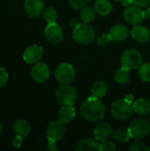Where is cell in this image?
<instances>
[{
	"label": "cell",
	"mask_w": 150,
	"mask_h": 151,
	"mask_svg": "<svg viewBox=\"0 0 150 151\" xmlns=\"http://www.w3.org/2000/svg\"><path fill=\"white\" fill-rule=\"evenodd\" d=\"M55 76L60 84H69L75 77V70L72 65L64 63L58 65L55 72Z\"/></svg>",
	"instance_id": "obj_7"
},
{
	"label": "cell",
	"mask_w": 150,
	"mask_h": 151,
	"mask_svg": "<svg viewBox=\"0 0 150 151\" xmlns=\"http://www.w3.org/2000/svg\"><path fill=\"white\" fill-rule=\"evenodd\" d=\"M43 57V49L37 44H33L28 46L24 53L23 59L27 64H35L39 62Z\"/></svg>",
	"instance_id": "obj_11"
},
{
	"label": "cell",
	"mask_w": 150,
	"mask_h": 151,
	"mask_svg": "<svg viewBox=\"0 0 150 151\" xmlns=\"http://www.w3.org/2000/svg\"><path fill=\"white\" fill-rule=\"evenodd\" d=\"M105 114V106L100 101V98L92 96L88 98L80 106V115L83 119L97 122L103 119Z\"/></svg>",
	"instance_id": "obj_1"
},
{
	"label": "cell",
	"mask_w": 150,
	"mask_h": 151,
	"mask_svg": "<svg viewBox=\"0 0 150 151\" xmlns=\"http://www.w3.org/2000/svg\"><path fill=\"white\" fill-rule=\"evenodd\" d=\"M43 19L47 21L48 24L50 23H56L57 19V12L55 8L53 7H48L46 8L42 12Z\"/></svg>",
	"instance_id": "obj_26"
},
{
	"label": "cell",
	"mask_w": 150,
	"mask_h": 151,
	"mask_svg": "<svg viewBox=\"0 0 150 151\" xmlns=\"http://www.w3.org/2000/svg\"><path fill=\"white\" fill-rule=\"evenodd\" d=\"M77 150H101V142L95 138H88L80 141L76 148Z\"/></svg>",
	"instance_id": "obj_18"
},
{
	"label": "cell",
	"mask_w": 150,
	"mask_h": 151,
	"mask_svg": "<svg viewBox=\"0 0 150 151\" xmlns=\"http://www.w3.org/2000/svg\"><path fill=\"white\" fill-rule=\"evenodd\" d=\"M133 111L140 115H146L150 112V103L144 99L140 98L133 104Z\"/></svg>",
	"instance_id": "obj_21"
},
{
	"label": "cell",
	"mask_w": 150,
	"mask_h": 151,
	"mask_svg": "<svg viewBox=\"0 0 150 151\" xmlns=\"http://www.w3.org/2000/svg\"><path fill=\"white\" fill-rule=\"evenodd\" d=\"M124 18L128 23L132 25H139L145 19L144 11H142L140 6L129 5L124 12Z\"/></svg>",
	"instance_id": "obj_9"
},
{
	"label": "cell",
	"mask_w": 150,
	"mask_h": 151,
	"mask_svg": "<svg viewBox=\"0 0 150 151\" xmlns=\"http://www.w3.org/2000/svg\"><path fill=\"white\" fill-rule=\"evenodd\" d=\"M23 139H24V138L16 135V137L14 138V140H13V142H12V146H13L14 148H16V149L20 148V147L22 146V141H23Z\"/></svg>",
	"instance_id": "obj_34"
},
{
	"label": "cell",
	"mask_w": 150,
	"mask_h": 151,
	"mask_svg": "<svg viewBox=\"0 0 150 151\" xmlns=\"http://www.w3.org/2000/svg\"><path fill=\"white\" fill-rule=\"evenodd\" d=\"M95 9L101 16H107L112 10V4L110 0H96L95 3Z\"/></svg>",
	"instance_id": "obj_20"
},
{
	"label": "cell",
	"mask_w": 150,
	"mask_h": 151,
	"mask_svg": "<svg viewBox=\"0 0 150 151\" xmlns=\"http://www.w3.org/2000/svg\"><path fill=\"white\" fill-rule=\"evenodd\" d=\"M111 41V38L110 36V35H106V34H103L101 36L98 37L97 39V42L99 45H102V46H104V45H107Z\"/></svg>",
	"instance_id": "obj_32"
},
{
	"label": "cell",
	"mask_w": 150,
	"mask_h": 151,
	"mask_svg": "<svg viewBox=\"0 0 150 151\" xmlns=\"http://www.w3.org/2000/svg\"><path fill=\"white\" fill-rule=\"evenodd\" d=\"M133 111V104L127 102L126 99H120L113 103L111 112L113 118L118 120L128 119Z\"/></svg>",
	"instance_id": "obj_3"
},
{
	"label": "cell",
	"mask_w": 150,
	"mask_h": 151,
	"mask_svg": "<svg viewBox=\"0 0 150 151\" xmlns=\"http://www.w3.org/2000/svg\"><path fill=\"white\" fill-rule=\"evenodd\" d=\"M65 132V126L60 120L51 121L46 128V136L48 140L57 142L63 138Z\"/></svg>",
	"instance_id": "obj_10"
},
{
	"label": "cell",
	"mask_w": 150,
	"mask_h": 151,
	"mask_svg": "<svg viewBox=\"0 0 150 151\" xmlns=\"http://www.w3.org/2000/svg\"><path fill=\"white\" fill-rule=\"evenodd\" d=\"M150 124L145 119H134L128 127V133L133 139H142L149 133Z\"/></svg>",
	"instance_id": "obj_5"
},
{
	"label": "cell",
	"mask_w": 150,
	"mask_h": 151,
	"mask_svg": "<svg viewBox=\"0 0 150 151\" xmlns=\"http://www.w3.org/2000/svg\"><path fill=\"white\" fill-rule=\"evenodd\" d=\"M108 90L107 84L103 81H96L93 83L91 88V92L94 96L97 98H103Z\"/></svg>",
	"instance_id": "obj_22"
},
{
	"label": "cell",
	"mask_w": 150,
	"mask_h": 151,
	"mask_svg": "<svg viewBox=\"0 0 150 151\" xmlns=\"http://www.w3.org/2000/svg\"><path fill=\"white\" fill-rule=\"evenodd\" d=\"M149 119H150V114H149Z\"/></svg>",
	"instance_id": "obj_42"
},
{
	"label": "cell",
	"mask_w": 150,
	"mask_h": 151,
	"mask_svg": "<svg viewBox=\"0 0 150 151\" xmlns=\"http://www.w3.org/2000/svg\"><path fill=\"white\" fill-rule=\"evenodd\" d=\"M131 35L139 42H146L149 40L150 33L146 27L135 25L131 31Z\"/></svg>",
	"instance_id": "obj_16"
},
{
	"label": "cell",
	"mask_w": 150,
	"mask_h": 151,
	"mask_svg": "<svg viewBox=\"0 0 150 151\" xmlns=\"http://www.w3.org/2000/svg\"><path fill=\"white\" fill-rule=\"evenodd\" d=\"M144 14H145V19H150V7L144 11Z\"/></svg>",
	"instance_id": "obj_36"
},
{
	"label": "cell",
	"mask_w": 150,
	"mask_h": 151,
	"mask_svg": "<svg viewBox=\"0 0 150 151\" xmlns=\"http://www.w3.org/2000/svg\"><path fill=\"white\" fill-rule=\"evenodd\" d=\"M122 3L125 6H129L130 4H132V1L131 0H122Z\"/></svg>",
	"instance_id": "obj_37"
},
{
	"label": "cell",
	"mask_w": 150,
	"mask_h": 151,
	"mask_svg": "<svg viewBox=\"0 0 150 151\" xmlns=\"http://www.w3.org/2000/svg\"><path fill=\"white\" fill-rule=\"evenodd\" d=\"M111 134H112V128L111 125L108 124L107 122H103L98 124L94 130L95 138L99 142L107 141L108 138L111 136Z\"/></svg>",
	"instance_id": "obj_14"
},
{
	"label": "cell",
	"mask_w": 150,
	"mask_h": 151,
	"mask_svg": "<svg viewBox=\"0 0 150 151\" xmlns=\"http://www.w3.org/2000/svg\"><path fill=\"white\" fill-rule=\"evenodd\" d=\"M58 146L57 145V142L56 141H51L49 140V143H48V150L50 151H57L58 150Z\"/></svg>",
	"instance_id": "obj_35"
},
{
	"label": "cell",
	"mask_w": 150,
	"mask_h": 151,
	"mask_svg": "<svg viewBox=\"0 0 150 151\" xmlns=\"http://www.w3.org/2000/svg\"><path fill=\"white\" fill-rule=\"evenodd\" d=\"M115 149H116V146L112 142H109V141L101 142V150L100 151H112Z\"/></svg>",
	"instance_id": "obj_31"
},
{
	"label": "cell",
	"mask_w": 150,
	"mask_h": 151,
	"mask_svg": "<svg viewBox=\"0 0 150 151\" xmlns=\"http://www.w3.org/2000/svg\"><path fill=\"white\" fill-rule=\"evenodd\" d=\"M44 36L48 42L51 44L58 43L62 41L64 37L63 29L57 23L48 24L44 29Z\"/></svg>",
	"instance_id": "obj_8"
},
{
	"label": "cell",
	"mask_w": 150,
	"mask_h": 151,
	"mask_svg": "<svg viewBox=\"0 0 150 151\" xmlns=\"http://www.w3.org/2000/svg\"><path fill=\"white\" fill-rule=\"evenodd\" d=\"M115 1H121L122 2V0H115Z\"/></svg>",
	"instance_id": "obj_41"
},
{
	"label": "cell",
	"mask_w": 150,
	"mask_h": 151,
	"mask_svg": "<svg viewBox=\"0 0 150 151\" xmlns=\"http://www.w3.org/2000/svg\"><path fill=\"white\" fill-rule=\"evenodd\" d=\"M75 117V109L72 105H63V107L58 111V120L63 124H67L71 122Z\"/></svg>",
	"instance_id": "obj_19"
},
{
	"label": "cell",
	"mask_w": 150,
	"mask_h": 151,
	"mask_svg": "<svg viewBox=\"0 0 150 151\" xmlns=\"http://www.w3.org/2000/svg\"><path fill=\"white\" fill-rule=\"evenodd\" d=\"M131 150L133 151H141L145 150L144 143L141 141V139H135V142H133L131 145Z\"/></svg>",
	"instance_id": "obj_30"
},
{
	"label": "cell",
	"mask_w": 150,
	"mask_h": 151,
	"mask_svg": "<svg viewBox=\"0 0 150 151\" xmlns=\"http://www.w3.org/2000/svg\"><path fill=\"white\" fill-rule=\"evenodd\" d=\"M31 75L33 79L38 82L42 83L47 81L50 77V69L49 66L42 62H37L31 69Z\"/></svg>",
	"instance_id": "obj_12"
},
{
	"label": "cell",
	"mask_w": 150,
	"mask_h": 151,
	"mask_svg": "<svg viewBox=\"0 0 150 151\" xmlns=\"http://www.w3.org/2000/svg\"><path fill=\"white\" fill-rule=\"evenodd\" d=\"M120 62L122 66L133 70L139 67L142 62V57L139 51L130 49L126 50L120 58Z\"/></svg>",
	"instance_id": "obj_6"
},
{
	"label": "cell",
	"mask_w": 150,
	"mask_h": 151,
	"mask_svg": "<svg viewBox=\"0 0 150 151\" xmlns=\"http://www.w3.org/2000/svg\"><path fill=\"white\" fill-rule=\"evenodd\" d=\"M131 1H132V4L140 7L148 6L150 4V0H131Z\"/></svg>",
	"instance_id": "obj_33"
},
{
	"label": "cell",
	"mask_w": 150,
	"mask_h": 151,
	"mask_svg": "<svg viewBox=\"0 0 150 151\" xmlns=\"http://www.w3.org/2000/svg\"><path fill=\"white\" fill-rule=\"evenodd\" d=\"M95 34L93 27L88 25V23L77 24L72 33L73 40L77 43L82 45H87L92 42L95 38Z\"/></svg>",
	"instance_id": "obj_2"
},
{
	"label": "cell",
	"mask_w": 150,
	"mask_h": 151,
	"mask_svg": "<svg viewBox=\"0 0 150 151\" xmlns=\"http://www.w3.org/2000/svg\"><path fill=\"white\" fill-rule=\"evenodd\" d=\"M111 138L117 142H120V143H125L129 141V139L131 138L129 135L128 131H126L124 129H117L114 132H112L111 134Z\"/></svg>",
	"instance_id": "obj_25"
},
{
	"label": "cell",
	"mask_w": 150,
	"mask_h": 151,
	"mask_svg": "<svg viewBox=\"0 0 150 151\" xmlns=\"http://www.w3.org/2000/svg\"><path fill=\"white\" fill-rule=\"evenodd\" d=\"M24 9L28 16L35 18L40 16L44 11V3L42 0H26Z\"/></svg>",
	"instance_id": "obj_13"
},
{
	"label": "cell",
	"mask_w": 150,
	"mask_h": 151,
	"mask_svg": "<svg viewBox=\"0 0 150 151\" xmlns=\"http://www.w3.org/2000/svg\"><path fill=\"white\" fill-rule=\"evenodd\" d=\"M109 35L111 38V41L118 42L124 41L127 37L128 30L125 25L117 24L110 29Z\"/></svg>",
	"instance_id": "obj_15"
},
{
	"label": "cell",
	"mask_w": 150,
	"mask_h": 151,
	"mask_svg": "<svg viewBox=\"0 0 150 151\" xmlns=\"http://www.w3.org/2000/svg\"><path fill=\"white\" fill-rule=\"evenodd\" d=\"M139 74L142 81L146 82H150V64L146 63L140 65Z\"/></svg>",
	"instance_id": "obj_27"
},
{
	"label": "cell",
	"mask_w": 150,
	"mask_h": 151,
	"mask_svg": "<svg viewBox=\"0 0 150 151\" xmlns=\"http://www.w3.org/2000/svg\"><path fill=\"white\" fill-rule=\"evenodd\" d=\"M2 131H3V125H2V123L0 121V134L2 133Z\"/></svg>",
	"instance_id": "obj_39"
},
{
	"label": "cell",
	"mask_w": 150,
	"mask_h": 151,
	"mask_svg": "<svg viewBox=\"0 0 150 151\" xmlns=\"http://www.w3.org/2000/svg\"><path fill=\"white\" fill-rule=\"evenodd\" d=\"M12 130L15 134V136H20L22 138H26L31 130L30 125L28 122L25 119H19L14 122L12 126Z\"/></svg>",
	"instance_id": "obj_17"
},
{
	"label": "cell",
	"mask_w": 150,
	"mask_h": 151,
	"mask_svg": "<svg viewBox=\"0 0 150 151\" xmlns=\"http://www.w3.org/2000/svg\"><path fill=\"white\" fill-rule=\"evenodd\" d=\"M56 99L62 105H72L77 98V91L75 88L62 84L56 91Z\"/></svg>",
	"instance_id": "obj_4"
},
{
	"label": "cell",
	"mask_w": 150,
	"mask_h": 151,
	"mask_svg": "<svg viewBox=\"0 0 150 151\" xmlns=\"http://www.w3.org/2000/svg\"><path fill=\"white\" fill-rule=\"evenodd\" d=\"M145 150H146V151H150V147H149V148H146V149H145Z\"/></svg>",
	"instance_id": "obj_40"
},
{
	"label": "cell",
	"mask_w": 150,
	"mask_h": 151,
	"mask_svg": "<svg viewBox=\"0 0 150 151\" xmlns=\"http://www.w3.org/2000/svg\"><path fill=\"white\" fill-rule=\"evenodd\" d=\"M130 79V70L122 66L119 69H118L115 73L114 75V80L121 84H125L126 82H128Z\"/></svg>",
	"instance_id": "obj_23"
},
{
	"label": "cell",
	"mask_w": 150,
	"mask_h": 151,
	"mask_svg": "<svg viewBox=\"0 0 150 151\" xmlns=\"http://www.w3.org/2000/svg\"><path fill=\"white\" fill-rule=\"evenodd\" d=\"M95 14H96L95 9H93L89 6H85L81 9L80 19L84 23H89L93 19H95Z\"/></svg>",
	"instance_id": "obj_24"
},
{
	"label": "cell",
	"mask_w": 150,
	"mask_h": 151,
	"mask_svg": "<svg viewBox=\"0 0 150 151\" xmlns=\"http://www.w3.org/2000/svg\"><path fill=\"white\" fill-rule=\"evenodd\" d=\"M9 80V74L6 69L0 66V88L4 87Z\"/></svg>",
	"instance_id": "obj_29"
},
{
	"label": "cell",
	"mask_w": 150,
	"mask_h": 151,
	"mask_svg": "<svg viewBox=\"0 0 150 151\" xmlns=\"http://www.w3.org/2000/svg\"><path fill=\"white\" fill-rule=\"evenodd\" d=\"M125 99H126L127 102H129V103L133 104V96H132V95H128Z\"/></svg>",
	"instance_id": "obj_38"
},
{
	"label": "cell",
	"mask_w": 150,
	"mask_h": 151,
	"mask_svg": "<svg viewBox=\"0 0 150 151\" xmlns=\"http://www.w3.org/2000/svg\"><path fill=\"white\" fill-rule=\"evenodd\" d=\"M70 5L74 9H82L85 7L89 0H68Z\"/></svg>",
	"instance_id": "obj_28"
}]
</instances>
